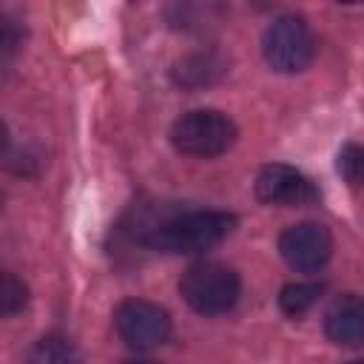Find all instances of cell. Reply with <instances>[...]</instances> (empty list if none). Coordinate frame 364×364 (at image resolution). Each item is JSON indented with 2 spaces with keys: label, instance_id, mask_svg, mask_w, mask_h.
<instances>
[{
  "label": "cell",
  "instance_id": "1",
  "mask_svg": "<svg viewBox=\"0 0 364 364\" xmlns=\"http://www.w3.org/2000/svg\"><path fill=\"white\" fill-rule=\"evenodd\" d=\"M236 228V216L225 210H188L151 228L145 245L162 253H202L225 242Z\"/></svg>",
  "mask_w": 364,
  "mask_h": 364
},
{
  "label": "cell",
  "instance_id": "2",
  "mask_svg": "<svg viewBox=\"0 0 364 364\" xmlns=\"http://www.w3.org/2000/svg\"><path fill=\"white\" fill-rule=\"evenodd\" d=\"M239 276L228 264L219 262H196L179 279V293L191 310L202 316L228 313L239 301Z\"/></svg>",
  "mask_w": 364,
  "mask_h": 364
},
{
  "label": "cell",
  "instance_id": "3",
  "mask_svg": "<svg viewBox=\"0 0 364 364\" xmlns=\"http://www.w3.org/2000/svg\"><path fill=\"white\" fill-rule=\"evenodd\" d=\"M236 122L213 108H202V111H191L182 114L173 128H171V142L179 154L185 156H199V159H210L225 154L233 142H236Z\"/></svg>",
  "mask_w": 364,
  "mask_h": 364
},
{
  "label": "cell",
  "instance_id": "4",
  "mask_svg": "<svg viewBox=\"0 0 364 364\" xmlns=\"http://www.w3.org/2000/svg\"><path fill=\"white\" fill-rule=\"evenodd\" d=\"M264 60L279 74H299L304 71L316 57V37L304 17L299 14H282L276 17L262 40Z\"/></svg>",
  "mask_w": 364,
  "mask_h": 364
},
{
  "label": "cell",
  "instance_id": "5",
  "mask_svg": "<svg viewBox=\"0 0 364 364\" xmlns=\"http://www.w3.org/2000/svg\"><path fill=\"white\" fill-rule=\"evenodd\" d=\"M114 327H117V336L125 341V347H131L136 353H148V350L168 341L171 316L154 301L128 299L117 307Z\"/></svg>",
  "mask_w": 364,
  "mask_h": 364
},
{
  "label": "cell",
  "instance_id": "6",
  "mask_svg": "<svg viewBox=\"0 0 364 364\" xmlns=\"http://www.w3.org/2000/svg\"><path fill=\"white\" fill-rule=\"evenodd\" d=\"M279 250H282L284 262L293 270H299V273H316L333 256V236L318 222H299V225H290L282 233Z\"/></svg>",
  "mask_w": 364,
  "mask_h": 364
},
{
  "label": "cell",
  "instance_id": "7",
  "mask_svg": "<svg viewBox=\"0 0 364 364\" xmlns=\"http://www.w3.org/2000/svg\"><path fill=\"white\" fill-rule=\"evenodd\" d=\"M256 196L264 205L299 208V205H313L318 199V188L301 171L282 162H270L256 176Z\"/></svg>",
  "mask_w": 364,
  "mask_h": 364
},
{
  "label": "cell",
  "instance_id": "8",
  "mask_svg": "<svg viewBox=\"0 0 364 364\" xmlns=\"http://www.w3.org/2000/svg\"><path fill=\"white\" fill-rule=\"evenodd\" d=\"M324 333L341 347H358L364 341V307L355 293L336 299L324 316Z\"/></svg>",
  "mask_w": 364,
  "mask_h": 364
},
{
  "label": "cell",
  "instance_id": "9",
  "mask_svg": "<svg viewBox=\"0 0 364 364\" xmlns=\"http://www.w3.org/2000/svg\"><path fill=\"white\" fill-rule=\"evenodd\" d=\"M173 82L185 91H199L213 85L225 74V63L216 54H188L173 65Z\"/></svg>",
  "mask_w": 364,
  "mask_h": 364
},
{
  "label": "cell",
  "instance_id": "10",
  "mask_svg": "<svg viewBox=\"0 0 364 364\" xmlns=\"http://www.w3.org/2000/svg\"><path fill=\"white\" fill-rule=\"evenodd\" d=\"M26 364H82V353L74 338L63 333H48L31 344Z\"/></svg>",
  "mask_w": 364,
  "mask_h": 364
},
{
  "label": "cell",
  "instance_id": "11",
  "mask_svg": "<svg viewBox=\"0 0 364 364\" xmlns=\"http://www.w3.org/2000/svg\"><path fill=\"white\" fill-rule=\"evenodd\" d=\"M321 296V287L318 284H304V282H293V284H284L282 293H279V307L284 316L290 318H299L304 316Z\"/></svg>",
  "mask_w": 364,
  "mask_h": 364
},
{
  "label": "cell",
  "instance_id": "12",
  "mask_svg": "<svg viewBox=\"0 0 364 364\" xmlns=\"http://www.w3.org/2000/svg\"><path fill=\"white\" fill-rule=\"evenodd\" d=\"M26 301H28L26 282L20 276H14V273L0 270V318L20 313L26 307Z\"/></svg>",
  "mask_w": 364,
  "mask_h": 364
},
{
  "label": "cell",
  "instance_id": "13",
  "mask_svg": "<svg viewBox=\"0 0 364 364\" xmlns=\"http://www.w3.org/2000/svg\"><path fill=\"white\" fill-rule=\"evenodd\" d=\"M361 171H364V151L350 142L338 151V173L350 182V185H358L361 182Z\"/></svg>",
  "mask_w": 364,
  "mask_h": 364
},
{
  "label": "cell",
  "instance_id": "14",
  "mask_svg": "<svg viewBox=\"0 0 364 364\" xmlns=\"http://www.w3.org/2000/svg\"><path fill=\"white\" fill-rule=\"evenodd\" d=\"M23 34H26V31H23V26L17 23V17L0 11V57L17 51L20 43H23Z\"/></svg>",
  "mask_w": 364,
  "mask_h": 364
},
{
  "label": "cell",
  "instance_id": "15",
  "mask_svg": "<svg viewBox=\"0 0 364 364\" xmlns=\"http://www.w3.org/2000/svg\"><path fill=\"white\" fill-rule=\"evenodd\" d=\"M6 142H9V131H6V125L0 122V151L6 148Z\"/></svg>",
  "mask_w": 364,
  "mask_h": 364
},
{
  "label": "cell",
  "instance_id": "16",
  "mask_svg": "<svg viewBox=\"0 0 364 364\" xmlns=\"http://www.w3.org/2000/svg\"><path fill=\"white\" fill-rule=\"evenodd\" d=\"M122 364H156V361H148V358H128V361H122Z\"/></svg>",
  "mask_w": 364,
  "mask_h": 364
},
{
  "label": "cell",
  "instance_id": "17",
  "mask_svg": "<svg viewBox=\"0 0 364 364\" xmlns=\"http://www.w3.org/2000/svg\"><path fill=\"white\" fill-rule=\"evenodd\" d=\"M3 202H6V193H3V191H0V208H3Z\"/></svg>",
  "mask_w": 364,
  "mask_h": 364
},
{
  "label": "cell",
  "instance_id": "18",
  "mask_svg": "<svg viewBox=\"0 0 364 364\" xmlns=\"http://www.w3.org/2000/svg\"><path fill=\"white\" fill-rule=\"evenodd\" d=\"M347 364H361V361H347Z\"/></svg>",
  "mask_w": 364,
  "mask_h": 364
}]
</instances>
